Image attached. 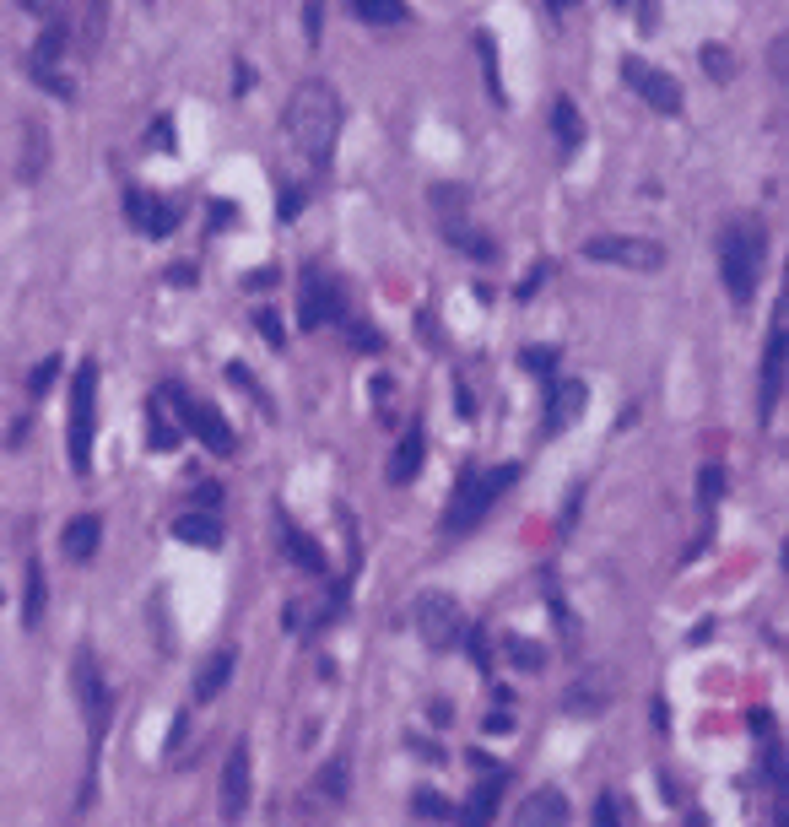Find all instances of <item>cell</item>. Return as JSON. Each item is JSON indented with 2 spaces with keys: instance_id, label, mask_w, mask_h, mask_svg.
Wrapping results in <instances>:
<instances>
[{
  "instance_id": "19",
  "label": "cell",
  "mask_w": 789,
  "mask_h": 827,
  "mask_svg": "<svg viewBox=\"0 0 789 827\" xmlns=\"http://www.w3.org/2000/svg\"><path fill=\"white\" fill-rule=\"evenodd\" d=\"M49 168V130L44 119H22V157H17V179L22 184H38Z\"/></svg>"
},
{
  "instance_id": "46",
  "label": "cell",
  "mask_w": 789,
  "mask_h": 827,
  "mask_svg": "<svg viewBox=\"0 0 789 827\" xmlns=\"http://www.w3.org/2000/svg\"><path fill=\"white\" fill-rule=\"evenodd\" d=\"M254 325H260V336L271 341V346H287V330H282V319H276L271 309H260V314H254Z\"/></svg>"
},
{
  "instance_id": "28",
  "label": "cell",
  "mask_w": 789,
  "mask_h": 827,
  "mask_svg": "<svg viewBox=\"0 0 789 827\" xmlns=\"http://www.w3.org/2000/svg\"><path fill=\"white\" fill-rule=\"evenodd\" d=\"M503 655L519 665V671H541L546 665V649L536 644V638H525V633H503Z\"/></svg>"
},
{
  "instance_id": "56",
  "label": "cell",
  "mask_w": 789,
  "mask_h": 827,
  "mask_svg": "<svg viewBox=\"0 0 789 827\" xmlns=\"http://www.w3.org/2000/svg\"><path fill=\"white\" fill-rule=\"evenodd\" d=\"M433 725H438V730H449V725H454V709H449V703H444V698H438V703H433Z\"/></svg>"
},
{
  "instance_id": "48",
  "label": "cell",
  "mask_w": 789,
  "mask_h": 827,
  "mask_svg": "<svg viewBox=\"0 0 789 827\" xmlns=\"http://www.w3.org/2000/svg\"><path fill=\"white\" fill-rule=\"evenodd\" d=\"M481 730H487V736H508V730H514V719H508V714L498 709V714H487V719H481Z\"/></svg>"
},
{
  "instance_id": "61",
  "label": "cell",
  "mask_w": 789,
  "mask_h": 827,
  "mask_svg": "<svg viewBox=\"0 0 789 827\" xmlns=\"http://www.w3.org/2000/svg\"><path fill=\"white\" fill-rule=\"evenodd\" d=\"M611 6H633V0H611Z\"/></svg>"
},
{
  "instance_id": "43",
  "label": "cell",
  "mask_w": 789,
  "mask_h": 827,
  "mask_svg": "<svg viewBox=\"0 0 789 827\" xmlns=\"http://www.w3.org/2000/svg\"><path fill=\"white\" fill-rule=\"evenodd\" d=\"M546 276H552V260H536V265H530V271H525V282H519L514 292H519V298H536Z\"/></svg>"
},
{
  "instance_id": "12",
  "label": "cell",
  "mask_w": 789,
  "mask_h": 827,
  "mask_svg": "<svg viewBox=\"0 0 789 827\" xmlns=\"http://www.w3.org/2000/svg\"><path fill=\"white\" fill-rule=\"evenodd\" d=\"M784 303L773 309V325H768V352H762V390H757V411L762 422L779 411V395H784Z\"/></svg>"
},
{
  "instance_id": "51",
  "label": "cell",
  "mask_w": 789,
  "mask_h": 827,
  "mask_svg": "<svg viewBox=\"0 0 789 827\" xmlns=\"http://www.w3.org/2000/svg\"><path fill=\"white\" fill-rule=\"evenodd\" d=\"M271 282H276V271H271V265H265V271H249V276H244V287H249V292H265Z\"/></svg>"
},
{
  "instance_id": "41",
  "label": "cell",
  "mask_w": 789,
  "mask_h": 827,
  "mask_svg": "<svg viewBox=\"0 0 789 827\" xmlns=\"http://www.w3.org/2000/svg\"><path fill=\"white\" fill-rule=\"evenodd\" d=\"M303 28H309V49H319V38H325V0L303 6Z\"/></svg>"
},
{
  "instance_id": "6",
  "label": "cell",
  "mask_w": 789,
  "mask_h": 827,
  "mask_svg": "<svg viewBox=\"0 0 789 827\" xmlns=\"http://www.w3.org/2000/svg\"><path fill=\"white\" fill-rule=\"evenodd\" d=\"M157 400H168V406H179V417H184V433H195L200 438V449L206 455H217V460H227L238 449V433H233V422L222 417L211 400H195L184 384H163V395Z\"/></svg>"
},
{
  "instance_id": "52",
  "label": "cell",
  "mask_w": 789,
  "mask_h": 827,
  "mask_svg": "<svg viewBox=\"0 0 789 827\" xmlns=\"http://www.w3.org/2000/svg\"><path fill=\"white\" fill-rule=\"evenodd\" d=\"M768 65H773V82H784V38H773V49H768Z\"/></svg>"
},
{
  "instance_id": "53",
  "label": "cell",
  "mask_w": 789,
  "mask_h": 827,
  "mask_svg": "<svg viewBox=\"0 0 789 827\" xmlns=\"http://www.w3.org/2000/svg\"><path fill=\"white\" fill-rule=\"evenodd\" d=\"M28 433H33V417H17V422H11V433H6V444L17 449V444H22V438H28Z\"/></svg>"
},
{
  "instance_id": "16",
  "label": "cell",
  "mask_w": 789,
  "mask_h": 827,
  "mask_svg": "<svg viewBox=\"0 0 789 827\" xmlns=\"http://www.w3.org/2000/svg\"><path fill=\"white\" fill-rule=\"evenodd\" d=\"M503 784H508L503 773L487 768V773H481V784L465 795V806L454 811V822H460V827H492V817H498V806H503Z\"/></svg>"
},
{
  "instance_id": "14",
  "label": "cell",
  "mask_w": 789,
  "mask_h": 827,
  "mask_svg": "<svg viewBox=\"0 0 789 827\" xmlns=\"http://www.w3.org/2000/svg\"><path fill=\"white\" fill-rule=\"evenodd\" d=\"M125 217H130V228H141L146 238H168L184 222V206H179V200H152V195L130 190L125 195Z\"/></svg>"
},
{
  "instance_id": "33",
  "label": "cell",
  "mask_w": 789,
  "mask_h": 827,
  "mask_svg": "<svg viewBox=\"0 0 789 827\" xmlns=\"http://www.w3.org/2000/svg\"><path fill=\"white\" fill-rule=\"evenodd\" d=\"M146 433H152V444H157V449H179V438H184V433H179V422H173L168 411L157 406V400H152V428H146Z\"/></svg>"
},
{
  "instance_id": "5",
  "label": "cell",
  "mask_w": 789,
  "mask_h": 827,
  "mask_svg": "<svg viewBox=\"0 0 789 827\" xmlns=\"http://www.w3.org/2000/svg\"><path fill=\"white\" fill-rule=\"evenodd\" d=\"M71 692H76V703H82V719H87V795H92V773H98V752H103V736H109V719H114V692L109 682H103V671H98V655L82 644L71 655Z\"/></svg>"
},
{
  "instance_id": "24",
  "label": "cell",
  "mask_w": 789,
  "mask_h": 827,
  "mask_svg": "<svg viewBox=\"0 0 789 827\" xmlns=\"http://www.w3.org/2000/svg\"><path fill=\"white\" fill-rule=\"evenodd\" d=\"M282 546H287V557H292V568H298V573H309V579H319V573H325V552H319V541L309 536V530L287 525V530H282Z\"/></svg>"
},
{
  "instance_id": "2",
  "label": "cell",
  "mask_w": 789,
  "mask_h": 827,
  "mask_svg": "<svg viewBox=\"0 0 789 827\" xmlns=\"http://www.w3.org/2000/svg\"><path fill=\"white\" fill-rule=\"evenodd\" d=\"M762 265H768V228H762V217L741 211L719 228V282H725L735 309H746L757 298Z\"/></svg>"
},
{
  "instance_id": "44",
  "label": "cell",
  "mask_w": 789,
  "mask_h": 827,
  "mask_svg": "<svg viewBox=\"0 0 789 827\" xmlns=\"http://www.w3.org/2000/svg\"><path fill=\"white\" fill-rule=\"evenodd\" d=\"M298 211H303V184H287V190L276 195V217H282V222H292V217H298Z\"/></svg>"
},
{
  "instance_id": "17",
  "label": "cell",
  "mask_w": 789,
  "mask_h": 827,
  "mask_svg": "<svg viewBox=\"0 0 789 827\" xmlns=\"http://www.w3.org/2000/svg\"><path fill=\"white\" fill-rule=\"evenodd\" d=\"M514 827H568V795L563 790H530L525 806L514 811Z\"/></svg>"
},
{
  "instance_id": "7",
  "label": "cell",
  "mask_w": 789,
  "mask_h": 827,
  "mask_svg": "<svg viewBox=\"0 0 789 827\" xmlns=\"http://www.w3.org/2000/svg\"><path fill=\"white\" fill-rule=\"evenodd\" d=\"M298 325L303 330H325V325H346V287L336 276H325V265H303L298 276Z\"/></svg>"
},
{
  "instance_id": "49",
  "label": "cell",
  "mask_w": 789,
  "mask_h": 827,
  "mask_svg": "<svg viewBox=\"0 0 789 827\" xmlns=\"http://www.w3.org/2000/svg\"><path fill=\"white\" fill-rule=\"evenodd\" d=\"M249 87H254V65H244V60H238V65H233V92H238V98H244Z\"/></svg>"
},
{
  "instance_id": "23",
  "label": "cell",
  "mask_w": 789,
  "mask_h": 827,
  "mask_svg": "<svg viewBox=\"0 0 789 827\" xmlns=\"http://www.w3.org/2000/svg\"><path fill=\"white\" fill-rule=\"evenodd\" d=\"M44 606H49V584H44V563L28 557V573H22V628H38L44 622Z\"/></svg>"
},
{
  "instance_id": "4",
  "label": "cell",
  "mask_w": 789,
  "mask_h": 827,
  "mask_svg": "<svg viewBox=\"0 0 789 827\" xmlns=\"http://www.w3.org/2000/svg\"><path fill=\"white\" fill-rule=\"evenodd\" d=\"M519 482V465H492V471H481V465H465L460 471V482H454L449 492V509H444V530L454 536V530H476L481 519L492 514V503L503 498L508 487Z\"/></svg>"
},
{
  "instance_id": "39",
  "label": "cell",
  "mask_w": 789,
  "mask_h": 827,
  "mask_svg": "<svg viewBox=\"0 0 789 827\" xmlns=\"http://www.w3.org/2000/svg\"><path fill=\"white\" fill-rule=\"evenodd\" d=\"M563 703H568V709H606V687H595V692H590V682H579Z\"/></svg>"
},
{
  "instance_id": "27",
  "label": "cell",
  "mask_w": 789,
  "mask_h": 827,
  "mask_svg": "<svg viewBox=\"0 0 789 827\" xmlns=\"http://www.w3.org/2000/svg\"><path fill=\"white\" fill-rule=\"evenodd\" d=\"M352 11L373 28H400V22H411V6L406 0H352Z\"/></svg>"
},
{
  "instance_id": "30",
  "label": "cell",
  "mask_w": 789,
  "mask_h": 827,
  "mask_svg": "<svg viewBox=\"0 0 789 827\" xmlns=\"http://www.w3.org/2000/svg\"><path fill=\"white\" fill-rule=\"evenodd\" d=\"M519 368H530L536 379L552 384L557 379V346H525V352H519Z\"/></svg>"
},
{
  "instance_id": "20",
  "label": "cell",
  "mask_w": 789,
  "mask_h": 827,
  "mask_svg": "<svg viewBox=\"0 0 789 827\" xmlns=\"http://www.w3.org/2000/svg\"><path fill=\"white\" fill-rule=\"evenodd\" d=\"M233 671H238V649H217L206 665H200V676H195V703H211V698H222L227 682H233Z\"/></svg>"
},
{
  "instance_id": "9",
  "label": "cell",
  "mask_w": 789,
  "mask_h": 827,
  "mask_svg": "<svg viewBox=\"0 0 789 827\" xmlns=\"http://www.w3.org/2000/svg\"><path fill=\"white\" fill-rule=\"evenodd\" d=\"M65 44H71V22H60V17H49L44 22V33L33 38V49H28V76L44 92H55V98L71 103L76 98V82L71 76H60V55H65Z\"/></svg>"
},
{
  "instance_id": "38",
  "label": "cell",
  "mask_w": 789,
  "mask_h": 827,
  "mask_svg": "<svg viewBox=\"0 0 789 827\" xmlns=\"http://www.w3.org/2000/svg\"><path fill=\"white\" fill-rule=\"evenodd\" d=\"M346 346H352V352H379L384 336L373 325H357V319H352V325H346Z\"/></svg>"
},
{
  "instance_id": "31",
  "label": "cell",
  "mask_w": 789,
  "mask_h": 827,
  "mask_svg": "<svg viewBox=\"0 0 789 827\" xmlns=\"http://www.w3.org/2000/svg\"><path fill=\"white\" fill-rule=\"evenodd\" d=\"M698 60H703V71L714 76V82H730V76H735V55H730L725 44H703Z\"/></svg>"
},
{
  "instance_id": "29",
  "label": "cell",
  "mask_w": 789,
  "mask_h": 827,
  "mask_svg": "<svg viewBox=\"0 0 789 827\" xmlns=\"http://www.w3.org/2000/svg\"><path fill=\"white\" fill-rule=\"evenodd\" d=\"M103 33H109V0H87V28H82V49H87V55L103 44Z\"/></svg>"
},
{
  "instance_id": "37",
  "label": "cell",
  "mask_w": 789,
  "mask_h": 827,
  "mask_svg": "<svg viewBox=\"0 0 789 827\" xmlns=\"http://www.w3.org/2000/svg\"><path fill=\"white\" fill-rule=\"evenodd\" d=\"M465 200H471V195H465V190H454V184H433V211H438L444 222H454V211L465 217Z\"/></svg>"
},
{
  "instance_id": "42",
  "label": "cell",
  "mask_w": 789,
  "mask_h": 827,
  "mask_svg": "<svg viewBox=\"0 0 789 827\" xmlns=\"http://www.w3.org/2000/svg\"><path fill=\"white\" fill-rule=\"evenodd\" d=\"M55 373H60V357H44V363L28 373V395H44L49 384H55Z\"/></svg>"
},
{
  "instance_id": "36",
  "label": "cell",
  "mask_w": 789,
  "mask_h": 827,
  "mask_svg": "<svg viewBox=\"0 0 789 827\" xmlns=\"http://www.w3.org/2000/svg\"><path fill=\"white\" fill-rule=\"evenodd\" d=\"M319 795H330V800H346V763H341V757H330V763L325 768H319Z\"/></svg>"
},
{
  "instance_id": "45",
  "label": "cell",
  "mask_w": 789,
  "mask_h": 827,
  "mask_svg": "<svg viewBox=\"0 0 789 827\" xmlns=\"http://www.w3.org/2000/svg\"><path fill=\"white\" fill-rule=\"evenodd\" d=\"M590 822H595V827H622L617 795H600V800H595V811H590Z\"/></svg>"
},
{
  "instance_id": "60",
  "label": "cell",
  "mask_w": 789,
  "mask_h": 827,
  "mask_svg": "<svg viewBox=\"0 0 789 827\" xmlns=\"http://www.w3.org/2000/svg\"><path fill=\"white\" fill-rule=\"evenodd\" d=\"M687 827H708V822H703V817H698V811H692V817H687Z\"/></svg>"
},
{
  "instance_id": "10",
  "label": "cell",
  "mask_w": 789,
  "mask_h": 827,
  "mask_svg": "<svg viewBox=\"0 0 789 827\" xmlns=\"http://www.w3.org/2000/svg\"><path fill=\"white\" fill-rule=\"evenodd\" d=\"M411 622H417L427 649H449V644H460V633H465L460 600H454L449 590H422L417 606H411Z\"/></svg>"
},
{
  "instance_id": "11",
  "label": "cell",
  "mask_w": 789,
  "mask_h": 827,
  "mask_svg": "<svg viewBox=\"0 0 789 827\" xmlns=\"http://www.w3.org/2000/svg\"><path fill=\"white\" fill-rule=\"evenodd\" d=\"M622 82L633 87L654 114H671V119L681 114V87H676V76H665V71H660V65L627 55V60H622Z\"/></svg>"
},
{
  "instance_id": "32",
  "label": "cell",
  "mask_w": 789,
  "mask_h": 827,
  "mask_svg": "<svg viewBox=\"0 0 789 827\" xmlns=\"http://www.w3.org/2000/svg\"><path fill=\"white\" fill-rule=\"evenodd\" d=\"M476 55H481V76H487V92L503 103V76H498V49H492L487 33H476Z\"/></svg>"
},
{
  "instance_id": "18",
  "label": "cell",
  "mask_w": 789,
  "mask_h": 827,
  "mask_svg": "<svg viewBox=\"0 0 789 827\" xmlns=\"http://www.w3.org/2000/svg\"><path fill=\"white\" fill-rule=\"evenodd\" d=\"M103 546V519L98 514H71L60 530V552L71 557V563H92Z\"/></svg>"
},
{
  "instance_id": "55",
  "label": "cell",
  "mask_w": 789,
  "mask_h": 827,
  "mask_svg": "<svg viewBox=\"0 0 789 827\" xmlns=\"http://www.w3.org/2000/svg\"><path fill=\"white\" fill-rule=\"evenodd\" d=\"M454 406H460V417H471V411H476V395L465 390V384H454Z\"/></svg>"
},
{
  "instance_id": "8",
  "label": "cell",
  "mask_w": 789,
  "mask_h": 827,
  "mask_svg": "<svg viewBox=\"0 0 789 827\" xmlns=\"http://www.w3.org/2000/svg\"><path fill=\"white\" fill-rule=\"evenodd\" d=\"M584 260L649 276V271H660V265H665V244H654V238H633V233H595V238H584Z\"/></svg>"
},
{
  "instance_id": "59",
  "label": "cell",
  "mask_w": 789,
  "mask_h": 827,
  "mask_svg": "<svg viewBox=\"0 0 789 827\" xmlns=\"http://www.w3.org/2000/svg\"><path fill=\"white\" fill-rule=\"evenodd\" d=\"M22 6H28V11H49V0H22Z\"/></svg>"
},
{
  "instance_id": "26",
  "label": "cell",
  "mask_w": 789,
  "mask_h": 827,
  "mask_svg": "<svg viewBox=\"0 0 789 827\" xmlns=\"http://www.w3.org/2000/svg\"><path fill=\"white\" fill-rule=\"evenodd\" d=\"M552 136H557V146H563V152H579L584 119H579V109H573V98H557V103H552Z\"/></svg>"
},
{
  "instance_id": "25",
  "label": "cell",
  "mask_w": 789,
  "mask_h": 827,
  "mask_svg": "<svg viewBox=\"0 0 789 827\" xmlns=\"http://www.w3.org/2000/svg\"><path fill=\"white\" fill-rule=\"evenodd\" d=\"M444 233H449V244L460 249V255H471V260H498V244H492V233L471 228V222H444Z\"/></svg>"
},
{
  "instance_id": "34",
  "label": "cell",
  "mask_w": 789,
  "mask_h": 827,
  "mask_svg": "<svg viewBox=\"0 0 789 827\" xmlns=\"http://www.w3.org/2000/svg\"><path fill=\"white\" fill-rule=\"evenodd\" d=\"M411 811H417L422 822H449V817H454L449 800L438 795V790H417V795H411Z\"/></svg>"
},
{
  "instance_id": "15",
  "label": "cell",
  "mask_w": 789,
  "mask_h": 827,
  "mask_svg": "<svg viewBox=\"0 0 789 827\" xmlns=\"http://www.w3.org/2000/svg\"><path fill=\"white\" fill-rule=\"evenodd\" d=\"M590 406V384L584 379H552V395H546V422H541V433L546 438H557V433H568L573 422H579V411Z\"/></svg>"
},
{
  "instance_id": "57",
  "label": "cell",
  "mask_w": 789,
  "mask_h": 827,
  "mask_svg": "<svg viewBox=\"0 0 789 827\" xmlns=\"http://www.w3.org/2000/svg\"><path fill=\"white\" fill-rule=\"evenodd\" d=\"M152 141H163V146H173V119L163 114V119H157V125H152Z\"/></svg>"
},
{
  "instance_id": "54",
  "label": "cell",
  "mask_w": 789,
  "mask_h": 827,
  "mask_svg": "<svg viewBox=\"0 0 789 827\" xmlns=\"http://www.w3.org/2000/svg\"><path fill=\"white\" fill-rule=\"evenodd\" d=\"M227 222H233V206H227V200H211V228H227Z\"/></svg>"
},
{
  "instance_id": "3",
  "label": "cell",
  "mask_w": 789,
  "mask_h": 827,
  "mask_svg": "<svg viewBox=\"0 0 789 827\" xmlns=\"http://www.w3.org/2000/svg\"><path fill=\"white\" fill-rule=\"evenodd\" d=\"M98 357H82L71 368V406H65V460H71V476L92 471V433H98Z\"/></svg>"
},
{
  "instance_id": "47",
  "label": "cell",
  "mask_w": 789,
  "mask_h": 827,
  "mask_svg": "<svg viewBox=\"0 0 789 827\" xmlns=\"http://www.w3.org/2000/svg\"><path fill=\"white\" fill-rule=\"evenodd\" d=\"M168 282H173V287H195V282H200V265H190V260L168 265Z\"/></svg>"
},
{
  "instance_id": "50",
  "label": "cell",
  "mask_w": 789,
  "mask_h": 827,
  "mask_svg": "<svg viewBox=\"0 0 789 827\" xmlns=\"http://www.w3.org/2000/svg\"><path fill=\"white\" fill-rule=\"evenodd\" d=\"M638 22H644V33H654V22H660V0H638Z\"/></svg>"
},
{
  "instance_id": "21",
  "label": "cell",
  "mask_w": 789,
  "mask_h": 827,
  "mask_svg": "<svg viewBox=\"0 0 789 827\" xmlns=\"http://www.w3.org/2000/svg\"><path fill=\"white\" fill-rule=\"evenodd\" d=\"M422 455H427V438H422V428H411L406 438H400V449H395V460H390V487H411L417 482V471H422Z\"/></svg>"
},
{
  "instance_id": "1",
  "label": "cell",
  "mask_w": 789,
  "mask_h": 827,
  "mask_svg": "<svg viewBox=\"0 0 789 827\" xmlns=\"http://www.w3.org/2000/svg\"><path fill=\"white\" fill-rule=\"evenodd\" d=\"M282 125H287V141L298 146L303 163L314 173H325L330 157H336V141H341V92L330 82H319V76L298 82V92L287 98Z\"/></svg>"
},
{
  "instance_id": "13",
  "label": "cell",
  "mask_w": 789,
  "mask_h": 827,
  "mask_svg": "<svg viewBox=\"0 0 789 827\" xmlns=\"http://www.w3.org/2000/svg\"><path fill=\"white\" fill-rule=\"evenodd\" d=\"M249 763H254V752H249V741H233L227 746V763H222V822H238L249 811Z\"/></svg>"
},
{
  "instance_id": "58",
  "label": "cell",
  "mask_w": 789,
  "mask_h": 827,
  "mask_svg": "<svg viewBox=\"0 0 789 827\" xmlns=\"http://www.w3.org/2000/svg\"><path fill=\"white\" fill-rule=\"evenodd\" d=\"M546 6H552V11H573L579 0H546Z\"/></svg>"
},
{
  "instance_id": "22",
  "label": "cell",
  "mask_w": 789,
  "mask_h": 827,
  "mask_svg": "<svg viewBox=\"0 0 789 827\" xmlns=\"http://www.w3.org/2000/svg\"><path fill=\"white\" fill-rule=\"evenodd\" d=\"M173 536H179L184 546H206V552H217L222 546V525H217V514H200V509H190V514H179L173 519Z\"/></svg>"
},
{
  "instance_id": "35",
  "label": "cell",
  "mask_w": 789,
  "mask_h": 827,
  "mask_svg": "<svg viewBox=\"0 0 789 827\" xmlns=\"http://www.w3.org/2000/svg\"><path fill=\"white\" fill-rule=\"evenodd\" d=\"M719 498H725V465H703V471H698V503H703V509H714Z\"/></svg>"
},
{
  "instance_id": "40",
  "label": "cell",
  "mask_w": 789,
  "mask_h": 827,
  "mask_svg": "<svg viewBox=\"0 0 789 827\" xmlns=\"http://www.w3.org/2000/svg\"><path fill=\"white\" fill-rule=\"evenodd\" d=\"M227 379H233L238 390H244V395H254V400H260L265 411H271V400H265V390H260V384H254V373H249L244 363H227Z\"/></svg>"
}]
</instances>
